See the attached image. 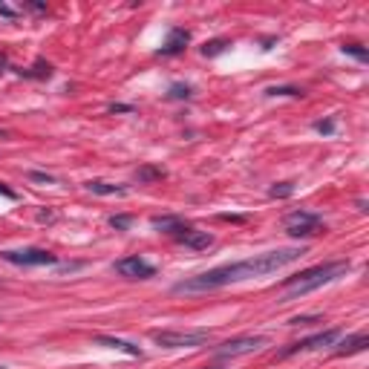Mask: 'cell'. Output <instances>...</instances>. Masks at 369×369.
I'll use <instances>...</instances> for the list:
<instances>
[{
	"label": "cell",
	"mask_w": 369,
	"mask_h": 369,
	"mask_svg": "<svg viewBox=\"0 0 369 369\" xmlns=\"http://www.w3.org/2000/svg\"><path fill=\"white\" fill-rule=\"evenodd\" d=\"M306 251L292 245V248H277V251H266V254H254L248 260H237V262H225V266H217L210 272H202L191 280H182L173 286L176 294H199V292H214L231 283H242L251 277H266L274 274L286 266H292L294 260H300Z\"/></svg>",
	"instance_id": "1"
},
{
	"label": "cell",
	"mask_w": 369,
	"mask_h": 369,
	"mask_svg": "<svg viewBox=\"0 0 369 369\" xmlns=\"http://www.w3.org/2000/svg\"><path fill=\"white\" fill-rule=\"evenodd\" d=\"M346 272H349V260H332V262H321V266H311V269H306V272L289 277V280L280 286V297H283V303L297 300V297H303V294H309V292H314V289L335 283V280L343 277Z\"/></svg>",
	"instance_id": "2"
},
{
	"label": "cell",
	"mask_w": 369,
	"mask_h": 369,
	"mask_svg": "<svg viewBox=\"0 0 369 369\" xmlns=\"http://www.w3.org/2000/svg\"><path fill=\"white\" fill-rule=\"evenodd\" d=\"M150 338L162 349H196L210 341L208 329H153Z\"/></svg>",
	"instance_id": "3"
},
{
	"label": "cell",
	"mask_w": 369,
	"mask_h": 369,
	"mask_svg": "<svg viewBox=\"0 0 369 369\" xmlns=\"http://www.w3.org/2000/svg\"><path fill=\"white\" fill-rule=\"evenodd\" d=\"M321 228H323V220H321L318 214H311V210H303V208L286 217V231H289V237H294V240L314 237Z\"/></svg>",
	"instance_id": "4"
},
{
	"label": "cell",
	"mask_w": 369,
	"mask_h": 369,
	"mask_svg": "<svg viewBox=\"0 0 369 369\" xmlns=\"http://www.w3.org/2000/svg\"><path fill=\"white\" fill-rule=\"evenodd\" d=\"M12 266H58V257L49 254L46 248H18V251H0Z\"/></svg>",
	"instance_id": "5"
},
{
	"label": "cell",
	"mask_w": 369,
	"mask_h": 369,
	"mask_svg": "<svg viewBox=\"0 0 369 369\" xmlns=\"http://www.w3.org/2000/svg\"><path fill=\"white\" fill-rule=\"evenodd\" d=\"M338 338H341V329H326V332H318V335H311V338H303V341L289 343L286 349H280V352H277V358H292V355H300V352L323 349V346L338 343Z\"/></svg>",
	"instance_id": "6"
},
{
	"label": "cell",
	"mask_w": 369,
	"mask_h": 369,
	"mask_svg": "<svg viewBox=\"0 0 369 369\" xmlns=\"http://www.w3.org/2000/svg\"><path fill=\"white\" fill-rule=\"evenodd\" d=\"M266 343H269L266 335H240V338H231L223 346H217V355L220 358H240V355L257 352L260 346H266Z\"/></svg>",
	"instance_id": "7"
},
{
	"label": "cell",
	"mask_w": 369,
	"mask_h": 369,
	"mask_svg": "<svg viewBox=\"0 0 369 369\" xmlns=\"http://www.w3.org/2000/svg\"><path fill=\"white\" fill-rule=\"evenodd\" d=\"M116 274H122V277H127V280H150L153 274H156V266H150V262L144 260V257H139V254H133V257H124V260H116Z\"/></svg>",
	"instance_id": "8"
},
{
	"label": "cell",
	"mask_w": 369,
	"mask_h": 369,
	"mask_svg": "<svg viewBox=\"0 0 369 369\" xmlns=\"http://www.w3.org/2000/svg\"><path fill=\"white\" fill-rule=\"evenodd\" d=\"M176 242L193 248V251H205L208 245H214V237H210L208 231H196V228H188V225H179L173 234H171Z\"/></svg>",
	"instance_id": "9"
},
{
	"label": "cell",
	"mask_w": 369,
	"mask_h": 369,
	"mask_svg": "<svg viewBox=\"0 0 369 369\" xmlns=\"http://www.w3.org/2000/svg\"><path fill=\"white\" fill-rule=\"evenodd\" d=\"M188 43H191V32H188V29H171L165 46L159 49V55H179V52H182Z\"/></svg>",
	"instance_id": "10"
},
{
	"label": "cell",
	"mask_w": 369,
	"mask_h": 369,
	"mask_svg": "<svg viewBox=\"0 0 369 369\" xmlns=\"http://www.w3.org/2000/svg\"><path fill=\"white\" fill-rule=\"evenodd\" d=\"M95 343H98V346H107V349H119V352H124V355H130V358H141V349H139L136 343L122 341V338H113V335H95Z\"/></svg>",
	"instance_id": "11"
},
{
	"label": "cell",
	"mask_w": 369,
	"mask_h": 369,
	"mask_svg": "<svg viewBox=\"0 0 369 369\" xmlns=\"http://www.w3.org/2000/svg\"><path fill=\"white\" fill-rule=\"evenodd\" d=\"M369 346V335L366 332H358V335H349L346 341L338 343L335 355H355V352H363Z\"/></svg>",
	"instance_id": "12"
},
{
	"label": "cell",
	"mask_w": 369,
	"mask_h": 369,
	"mask_svg": "<svg viewBox=\"0 0 369 369\" xmlns=\"http://www.w3.org/2000/svg\"><path fill=\"white\" fill-rule=\"evenodd\" d=\"M87 191L95 193V196H124L127 188L124 185H113V182H101V179H92L87 182Z\"/></svg>",
	"instance_id": "13"
},
{
	"label": "cell",
	"mask_w": 369,
	"mask_h": 369,
	"mask_svg": "<svg viewBox=\"0 0 369 369\" xmlns=\"http://www.w3.org/2000/svg\"><path fill=\"white\" fill-rule=\"evenodd\" d=\"M231 43L225 41V38H214V41H205V46H202V55L205 58H217V55H223V52L228 49Z\"/></svg>",
	"instance_id": "14"
},
{
	"label": "cell",
	"mask_w": 369,
	"mask_h": 369,
	"mask_svg": "<svg viewBox=\"0 0 369 369\" xmlns=\"http://www.w3.org/2000/svg\"><path fill=\"white\" fill-rule=\"evenodd\" d=\"M150 223H153V228H162L165 234H173V231H176V228L182 225V223H179L176 217H153Z\"/></svg>",
	"instance_id": "15"
},
{
	"label": "cell",
	"mask_w": 369,
	"mask_h": 369,
	"mask_svg": "<svg viewBox=\"0 0 369 369\" xmlns=\"http://www.w3.org/2000/svg\"><path fill=\"white\" fill-rule=\"evenodd\" d=\"M136 176H139V182H156V179H165V171H162V168H150V165H147V168H139Z\"/></svg>",
	"instance_id": "16"
},
{
	"label": "cell",
	"mask_w": 369,
	"mask_h": 369,
	"mask_svg": "<svg viewBox=\"0 0 369 369\" xmlns=\"http://www.w3.org/2000/svg\"><path fill=\"white\" fill-rule=\"evenodd\" d=\"M266 92H269L272 98H277V95H289V98H303V95H306V92H303L300 87H269Z\"/></svg>",
	"instance_id": "17"
},
{
	"label": "cell",
	"mask_w": 369,
	"mask_h": 369,
	"mask_svg": "<svg viewBox=\"0 0 369 369\" xmlns=\"http://www.w3.org/2000/svg\"><path fill=\"white\" fill-rule=\"evenodd\" d=\"M343 52H346V55H352V58H358V61H369V52L360 43H343Z\"/></svg>",
	"instance_id": "18"
},
{
	"label": "cell",
	"mask_w": 369,
	"mask_h": 369,
	"mask_svg": "<svg viewBox=\"0 0 369 369\" xmlns=\"http://www.w3.org/2000/svg\"><path fill=\"white\" fill-rule=\"evenodd\" d=\"M292 193H294V185H292V182H280V185H274V188L269 191L272 199H286V196H292Z\"/></svg>",
	"instance_id": "19"
},
{
	"label": "cell",
	"mask_w": 369,
	"mask_h": 369,
	"mask_svg": "<svg viewBox=\"0 0 369 369\" xmlns=\"http://www.w3.org/2000/svg\"><path fill=\"white\" fill-rule=\"evenodd\" d=\"M191 95H193V90L188 84H173L168 92V98H191Z\"/></svg>",
	"instance_id": "20"
},
{
	"label": "cell",
	"mask_w": 369,
	"mask_h": 369,
	"mask_svg": "<svg viewBox=\"0 0 369 369\" xmlns=\"http://www.w3.org/2000/svg\"><path fill=\"white\" fill-rule=\"evenodd\" d=\"M29 179H32V182H43V185H55V182H58L55 176H49V173H41V171H32V173H29Z\"/></svg>",
	"instance_id": "21"
},
{
	"label": "cell",
	"mask_w": 369,
	"mask_h": 369,
	"mask_svg": "<svg viewBox=\"0 0 369 369\" xmlns=\"http://www.w3.org/2000/svg\"><path fill=\"white\" fill-rule=\"evenodd\" d=\"M21 12H23V6H21V9H15V6H9V4H4V0H0V15H6L9 21H15Z\"/></svg>",
	"instance_id": "22"
},
{
	"label": "cell",
	"mask_w": 369,
	"mask_h": 369,
	"mask_svg": "<svg viewBox=\"0 0 369 369\" xmlns=\"http://www.w3.org/2000/svg\"><path fill=\"white\" fill-rule=\"evenodd\" d=\"M110 225L116 231H124V228H130V217H110Z\"/></svg>",
	"instance_id": "23"
},
{
	"label": "cell",
	"mask_w": 369,
	"mask_h": 369,
	"mask_svg": "<svg viewBox=\"0 0 369 369\" xmlns=\"http://www.w3.org/2000/svg\"><path fill=\"white\" fill-rule=\"evenodd\" d=\"M314 130H318V133H326V136H332V133H335V122H318V124H314Z\"/></svg>",
	"instance_id": "24"
},
{
	"label": "cell",
	"mask_w": 369,
	"mask_h": 369,
	"mask_svg": "<svg viewBox=\"0 0 369 369\" xmlns=\"http://www.w3.org/2000/svg\"><path fill=\"white\" fill-rule=\"evenodd\" d=\"M23 9H29V12H35V15H43V12H46V4H23Z\"/></svg>",
	"instance_id": "25"
},
{
	"label": "cell",
	"mask_w": 369,
	"mask_h": 369,
	"mask_svg": "<svg viewBox=\"0 0 369 369\" xmlns=\"http://www.w3.org/2000/svg\"><path fill=\"white\" fill-rule=\"evenodd\" d=\"M110 113H133L130 104H110Z\"/></svg>",
	"instance_id": "26"
},
{
	"label": "cell",
	"mask_w": 369,
	"mask_h": 369,
	"mask_svg": "<svg viewBox=\"0 0 369 369\" xmlns=\"http://www.w3.org/2000/svg\"><path fill=\"white\" fill-rule=\"evenodd\" d=\"M0 196H6V199H18V193H15L12 188H6L4 182H0Z\"/></svg>",
	"instance_id": "27"
},
{
	"label": "cell",
	"mask_w": 369,
	"mask_h": 369,
	"mask_svg": "<svg viewBox=\"0 0 369 369\" xmlns=\"http://www.w3.org/2000/svg\"><path fill=\"white\" fill-rule=\"evenodd\" d=\"M0 70H6V55H0Z\"/></svg>",
	"instance_id": "28"
},
{
	"label": "cell",
	"mask_w": 369,
	"mask_h": 369,
	"mask_svg": "<svg viewBox=\"0 0 369 369\" xmlns=\"http://www.w3.org/2000/svg\"><path fill=\"white\" fill-rule=\"evenodd\" d=\"M205 369H223V366H205Z\"/></svg>",
	"instance_id": "29"
},
{
	"label": "cell",
	"mask_w": 369,
	"mask_h": 369,
	"mask_svg": "<svg viewBox=\"0 0 369 369\" xmlns=\"http://www.w3.org/2000/svg\"><path fill=\"white\" fill-rule=\"evenodd\" d=\"M0 369H6V366H0Z\"/></svg>",
	"instance_id": "30"
}]
</instances>
